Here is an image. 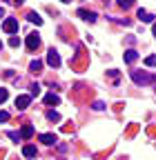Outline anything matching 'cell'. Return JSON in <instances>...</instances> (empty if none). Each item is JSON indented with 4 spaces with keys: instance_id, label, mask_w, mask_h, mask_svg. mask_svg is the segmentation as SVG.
Wrapping results in <instances>:
<instances>
[{
    "instance_id": "cell-25",
    "label": "cell",
    "mask_w": 156,
    "mask_h": 160,
    "mask_svg": "<svg viewBox=\"0 0 156 160\" xmlns=\"http://www.w3.org/2000/svg\"><path fill=\"white\" fill-rule=\"evenodd\" d=\"M3 16H5V9H3V7H0V18H3Z\"/></svg>"
},
{
    "instance_id": "cell-18",
    "label": "cell",
    "mask_w": 156,
    "mask_h": 160,
    "mask_svg": "<svg viewBox=\"0 0 156 160\" xmlns=\"http://www.w3.org/2000/svg\"><path fill=\"white\" fill-rule=\"evenodd\" d=\"M38 93H40V85L36 82V85H31V93L29 96H38Z\"/></svg>"
},
{
    "instance_id": "cell-22",
    "label": "cell",
    "mask_w": 156,
    "mask_h": 160,
    "mask_svg": "<svg viewBox=\"0 0 156 160\" xmlns=\"http://www.w3.org/2000/svg\"><path fill=\"white\" fill-rule=\"evenodd\" d=\"M9 120V113L7 111H0V122H7Z\"/></svg>"
},
{
    "instance_id": "cell-13",
    "label": "cell",
    "mask_w": 156,
    "mask_h": 160,
    "mask_svg": "<svg viewBox=\"0 0 156 160\" xmlns=\"http://www.w3.org/2000/svg\"><path fill=\"white\" fill-rule=\"evenodd\" d=\"M31 136H34V127L31 125H25L20 129V138H31Z\"/></svg>"
},
{
    "instance_id": "cell-21",
    "label": "cell",
    "mask_w": 156,
    "mask_h": 160,
    "mask_svg": "<svg viewBox=\"0 0 156 160\" xmlns=\"http://www.w3.org/2000/svg\"><path fill=\"white\" fill-rule=\"evenodd\" d=\"M9 138L13 140V142H18V140H20V133H16V131H9Z\"/></svg>"
},
{
    "instance_id": "cell-12",
    "label": "cell",
    "mask_w": 156,
    "mask_h": 160,
    "mask_svg": "<svg viewBox=\"0 0 156 160\" xmlns=\"http://www.w3.org/2000/svg\"><path fill=\"white\" fill-rule=\"evenodd\" d=\"M27 18H29V22H34V25H43V18L38 16L36 11H29V13H27Z\"/></svg>"
},
{
    "instance_id": "cell-5",
    "label": "cell",
    "mask_w": 156,
    "mask_h": 160,
    "mask_svg": "<svg viewBox=\"0 0 156 160\" xmlns=\"http://www.w3.org/2000/svg\"><path fill=\"white\" fill-rule=\"evenodd\" d=\"M3 29H5L7 33H16V31H18V20H16V18H7L5 22H3Z\"/></svg>"
},
{
    "instance_id": "cell-11",
    "label": "cell",
    "mask_w": 156,
    "mask_h": 160,
    "mask_svg": "<svg viewBox=\"0 0 156 160\" xmlns=\"http://www.w3.org/2000/svg\"><path fill=\"white\" fill-rule=\"evenodd\" d=\"M138 20H141V22H152V20H154V16L149 13V11H138Z\"/></svg>"
},
{
    "instance_id": "cell-2",
    "label": "cell",
    "mask_w": 156,
    "mask_h": 160,
    "mask_svg": "<svg viewBox=\"0 0 156 160\" xmlns=\"http://www.w3.org/2000/svg\"><path fill=\"white\" fill-rule=\"evenodd\" d=\"M47 65L54 67V69H56V67H60V56H58L56 49H49V51H47Z\"/></svg>"
},
{
    "instance_id": "cell-6",
    "label": "cell",
    "mask_w": 156,
    "mask_h": 160,
    "mask_svg": "<svg viewBox=\"0 0 156 160\" xmlns=\"http://www.w3.org/2000/svg\"><path fill=\"white\" fill-rule=\"evenodd\" d=\"M38 140H40L43 145H49V147L58 142V138H56V133H40V138H38Z\"/></svg>"
},
{
    "instance_id": "cell-3",
    "label": "cell",
    "mask_w": 156,
    "mask_h": 160,
    "mask_svg": "<svg viewBox=\"0 0 156 160\" xmlns=\"http://www.w3.org/2000/svg\"><path fill=\"white\" fill-rule=\"evenodd\" d=\"M29 105H31V96L25 93V96H18V98H16V109H18V111H25Z\"/></svg>"
},
{
    "instance_id": "cell-4",
    "label": "cell",
    "mask_w": 156,
    "mask_h": 160,
    "mask_svg": "<svg viewBox=\"0 0 156 160\" xmlns=\"http://www.w3.org/2000/svg\"><path fill=\"white\" fill-rule=\"evenodd\" d=\"M38 47H40V36H38V33H29L27 36V49L29 51H36Z\"/></svg>"
},
{
    "instance_id": "cell-10",
    "label": "cell",
    "mask_w": 156,
    "mask_h": 160,
    "mask_svg": "<svg viewBox=\"0 0 156 160\" xmlns=\"http://www.w3.org/2000/svg\"><path fill=\"white\" fill-rule=\"evenodd\" d=\"M58 102H60V98H58V96H56L54 91L45 96V105H49V107H51V105H58Z\"/></svg>"
},
{
    "instance_id": "cell-7",
    "label": "cell",
    "mask_w": 156,
    "mask_h": 160,
    "mask_svg": "<svg viewBox=\"0 0 156 160\" xmlns=\"http://www.w3.org/2000/svg\"><path fill=\"white\" fill-rule=\"evenodd\" d=\"M78 16H81L83 20H87V22H96V11H87V9H78Z\"/></svg>"
},
{
    "instance_id": "cell-8",
    "label": "cell",
    "mask_w": 156,
    "mask_h": 160,
    "mask_svg": "<svg viewBox=\"0 0 156 160\" xmlns=\"http://www.w3.org/2000/svg\"><path fill=\"white\" fill-rule=\"evenodd\" d=\"M123 58H125V62H129V65H132V62H136V60H138V53H136L134 49H127Z\"/></svg>"
},
{
    "instance_id": "cell-19",
    "label": "cell",
    "mask_w": 156,
    "mask_h": 160,
    "mask_svg": "<svg viewBox=\"0 0 156 160\" xmlns=\"http://www.w3.org/2000/svg\"><path fill=\"white\" fill-rule=\"evenodd\" d=\"M7 96H9V91H7V89H0V102H5Z\"/></svg>"
},
{
    "instance_id": "cell-9",
    "label": "cell",
    "mask_w": 156,
    "mask_h": 160,
    "mask_svg": "<svg viewBox=\"0 0 156 160\" xmlns=\"http://www.w3.org/2000/svg\"><path fill=\"white\" fill-rule=\"evenodd\" d=\"M36 153H38V151H36L34 145H25V147H23V156H25V158H36Z\"/></svg>"
},
{
    "instance_id": "cell-24",
    "label": "cell",
    "mask_w": 156,
    "mask_h": 160,
    "mask_svg": "<svg viewBox=\"0 0 156 160\" xmlns=\"http://www.w3.org/2000/svg\"><path fill=\"white\" fill-rule=\"evenodd\" d=\"M11 2H13V5H23V0H11Z\"/></svg>"
},
{
    "instance_id": "cell-17",
    "label": "cell",
    "mask_w": 156,
    "mask_h": 160,
    "mask_svg": "<svg viewBox=\"0 0 156 160\" xmlns=\"http://www.w3.org/2000/svg\"><path fill=\"white\" fill-rule=\"evenodd\" d=\"M134 5V0H118V7H123V9H129Z\"/></svg>"
},
{
    "instance_id": "cell-27",
    "label": "cell",
    "mask_w": 156,
    "mask_h": 160,
    "mask_svg": "<svg viewBox=\"0 0 156 160\" xmlns=\"http://www.w3.org/2000/svg\"><path fill=\"white\" fill-rule=\"evenodd\" d=\"M0 49H3V42H0Z\"/></svg>"
},
{
    "instance_id": "cell-26",
    "label": "cell",
    "mask_w": 156,
    "mask_h": 160,
    "mask_svg": "<svg viewBox=\"0 0 156 160\" xmlns=\"http://www.w3.org/2000/svg\"><path fill=\"white\" fill-rule=\"evenodd\" d=\"M63 2H69V0H63Z\"/></svg>"
},
{
    "instance_id": "cell-15",
    "label": "cell",
    "mask_w": 156,
    "mask_h": 160,
    "mask_svg": "<svg viewBox=\"0 0 156 160\" xmlns=\"http://www.w3.org/2000/svg\"><path fill=\"white\" fill-rule=\"evenodd\" d=\"M145 67H156V53L145 58Z\"/></svg>"
},
{
    "instance_id": "cell-20",
    "label": "cell",
    "mask_w": 156,
    "mask_h": 160,
    "mask_svg": "<svg viewBox=\"0 0 156 160\" xmlns=\"http://www.w3.org/2000/svg\"><path fill=\"white\" fill-rule=\"evenodd\" d=\"M9 45H11V47H18V45H20V40H18L16 36H11V38H9Z\"/></svg>"
},
{
    "instance_id": "cell-14",
    "label": "cell",
    "mask_w": 156,
    "mask_h": 160,
    "mask_svg": "<svg viewBox=\"0 0 156 160\" xmlns=\"http://www.w3.org/2000/svg\"><path fill=\"white\" fill-rule=\"evenodd\" d=\"M47 118L51 120V122H58V120H60V113L58 111H47Z\"/></svg>"
},
{
    "instance_id": "cell-23",
    "label": "cell",
    "mask_w": 156,
    "mask_h": 160,
    "mask_svg": "<svg viewBox=\"0 0 156 160\" xmlns=\"http://www.w3.org/2000/svg\"><path fill=\"white\" fill-rule=\"evenodd\" d=\"M94 109H96V111H103L105 105H103V102H94Z\"/></svg>"
},
{
    "instance_id": "cell-16",
    "label": "cell",
    "mask_w": 156,
    "mask_h": 160,
    "mask_svg": "<svg viewBox=\"0 0 156 160\" xmlns=\"http://www.w3.org/2000/svg\"><path fill=\"white\" fill-rule=\"evenodd\" d=\"M29 69H31L34 73H36V71H40V69H43V62H40V60H34V62H31V67H29Z\"/></svg>"
},
{
    "instance_id": "cell-1",
    "label": "cell",
    "mask_w": 156,
    "mask_h": 160,
    "mask_svg": "<svg viewBox=\"0 0 156 160\" xmlns=\"http://www.w3.org/2000/svg\"><path fill=\"white\" fill-rule=\"evenodd\" d=\"M132 80H134L136 85H147V82H152L154 78H152L149 73H145V71H143V73H141V71H132Z\"/></svg>"
}]
</instances>
